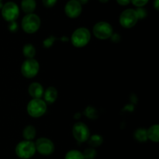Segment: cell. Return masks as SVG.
Here are the masks:
<instances>
[{
	"label": "cell",
	"mask_w": 159,
	"mask_h": 159,
	"mask_svg": "<svg viewBox=\"0 0 159 159\" xmlns=\"http://www.w3.org/2000/svg\"><path fill=\"white\" fill-rule=\"evenodd\" d=\"M35 143L31 140H23L16 147V154L22 159H28L35 154Z\"/></svg>",
	"instance_id": "1"
},
{
	"label": "cell",
	"mask_w": 159,
	"mask_h": 159,
	"mask_svg": "<svg viewBox=\"0 0 159 159\" xmlns=\"http://www.w3.org/2000/svg\"><path fill=\"white\" fill-rule=\"evenodd\" d=\"M110 37H112V40L114 42H118L120 40V35L118 34H112V36Z\"/></svg>",
	"instance_id": "29"
},
{
	"label": "cell",
	"mask_w": 159,
	"mask_h": 159,
	"mask_svg": "<svg viewBox=\"0 0 159 159\" xmlns=\"http://www.w3.org/2000/svg\"><path fill=\"white\" fill-rule=\"evenodd\" d=\"M23 136L26 140H33L36 136V129L33 126H27L23 129Z\"/></svg>",
	"instance_id": "16"
},
{
	"label": "cell",
	"mask_w": 159,
	"mask_h": 159,
	"mask_svg": "<svg viewBox=\"0 0 159 159\" xmlns=\"http://www.w3.org/2000/svg\"><path fill=\"white\" fill-rule=\"evenodd\" d=\"M65 159H85L82 152L76 150L68 151L65 155Z\"/></svg>",
	"instance_id": "20"
},
{
	"label": "cell",
	"mask_w": 159,
	"mask_h": 159,
	"mask_svg": "<svg viewBox=\"0 0 159 159\" xmlns=\"http://www.w3.org/2000/svg\"><path fill=\"white\" fill-rule=\"evenodd\" d=\"M57 91L55 87H49L44 92V101L48 104H52L56 101Z\"/></svg>",
	"instance_id": "13"
},
{
	"label": "cell",
	"mask_w": 159,
	"mask_h": 159,
	"mask_svg": "<svg viewBox=\"0 0 159 159\" xmlns=\"http://www.w3.org/2000/svg\"><path fill=\"white\" fill-rule=\"evenodd\" d=\"M85 114H86L87 116L90 118H96V112L93 108L89 107L88 108L86 109V112H85Z\"/></svg>",
	"instance_id": "23"
},
{
	"label": "cell",
	"mask_w": 159,
	"mask_h": 159,
	"mask_svg": "<svg viewBox=\"0 0 159 159\" xmlns=\"http://www.w3.org/2000/svg\"><path fill=\"white\" fill-rule=\"evenodd\" d=\"M54 39L55 38H54L53 36H51V37L47 38L46 40L43 41V46H44L45 48H49V47H51V45H53V42H54Z\"/></svg>",
	"instance_id": "26"
},
{
	"label": "cell",
	"mask_w": 159,
	"mask_h": 159,
	"mask_svg": "<svg viewBox=\"0 0 159 159\" xmlns=\"http://www.w3.org/2000/svg\"><path fill=\"white\" fill-rule=\"evenodd\" d=\"M99 1L102 3H107L109 0H99Z\"/></svg>",
	"instance_id": "32"
},
{
	"label": "cell",
	"mask_w": 159,
	"mask_h": 159,
	"mask_svg": "<svg viewBox=\"0 0 159 159\" xmlns=\"http://www.w3.org/2000/svg\"><path fill=\"white\" fill-rule=\"evenodd\" d=\"M134 137L138 141L145 142L148 140L147 129L144 128H138L134 132Z\"/></svg>",
	"instance_id": "17"
},
{
	"label": "cell",
	"mask_w": 159,
	"mask_h": 159,
	"mask_svg": "<svg viewBox=\"0 0 159 159\" xmlns=\"http://www.w3.org/2000/svg\"><path fill=\"white\" fill-rule=\"evenodd\" d=\"M89 144L93 147H99L102 143V137L100 135H93L92 137H89Z\"/></svg>",
	"instance_id": "19"
},
{
	"label": "cell",
	"mask_w": 159,
	"mask_h": 159,
	"mask_svg": "<svg viewBox=\"0 0 159 159\" xmlns=\"http://www.w3.org/2000/svg\"><path fill=\"white\" fill-rule=\"evenodd\" d=\"M79 1V2L80 3L81 5H83V4H86L87 2H88L89 0H78Z\"/></svg>",
	"instance_id": "31"
},
{
	"label": "cell",
	"mask_w": 159,
	"mask_h": 159,
	"mask_svg": "<svg viewBox=\"0 0 159 159\" xmlns=\"http://www.w3.org/2000/svg\"><path fill=\"white\" fill-rule=\"evenodd\" d=\"M148 139L152 141L158 143L159 140V126L158 125H153L147 130Z\"/></svg>",
	"instance_id": "15"
},
{
	"label": "cell",
	"mask_w": 159,
	"mask_h": 159,
	"mask_svg": "<svg viewBox=\"0 0 159 159\" xmlns=\"http://www.w3.org/2000/svg\"><path fill=\"white\" fill-rule=\"evenodd\" d=\"M9 29L10 31H16L18 29V25L15 21H12L9 24Z\"/></svg>",
	"instance_id": "27"
},
{
	"label": "cell",
	"mask_w": 159,
	"mask_h": 159,
	"mask_svg": "<svg viewBox=\"0 0 159 159\" xmlns=\"http://www.w3.org/2000/svg\"><path fill=\"white\" fill-rule=\"evenodd\" d=\"M148 1L149 0H130V2H132V4L138 8L144 6L148 2Z\"/></svg>",
	"instance_id": "22"
},
{
	"label": "cell",
	"mask_w": 159,
	"mask_h": 159,
	"mask_svg": "<svg viewBox=\"0 0 159 159\" xmlns=\"http://www.w3.org/2000/svg\"><path fill=\"white\" fill-rule=\"evenodd\" d=\"M91 34L87 28L80 27L74 31L71 35V43L76 48H82L89 42Z\"/></svg>",
	"instance_id": "2"
},
{
	"label": "cell",
	"mask_w": 159,
	"mask_h": 159,
	"mask_svg": "<svg viewBox=\"0 0 159 159\" xmlns=\"http://www.w3.org/2000/svg\"><path fill=\"white\" fill-rule=\"evenodd\" d=\"M28 114L34 118L42 116L47 111V103L40 98H34L27 104Z\"/></svg>",
	"instance_id": "3"
},
{
	"label": "cell",
	"mask_w": 159,
	"mask_h": 159,
	"mask_svg": "<svg viewBox=\"0 0 159 159\" xmlns=\"http://www.w3.org/2000/svg\"><path fill=\"white\" fill-rule=\"evenodd\" d=\"M72 133L75 140L79 142H85L88 140L90 136L88 126L83 123H77L73 126Z\"/></svg>",
	"instance_id": "9"
},
{
	"label": "cell",
	"mask_w": 159,
	"mask_h": 159,
	"mask_svg": "<svg viewBox=\"0 0 159 159\" xmlns=\"http://www.w3.org/2000/svg\"><path fill=\"white\" fill-rule=\"evenodd\" d=\"M116 2L120 6H127L130 2V0H116Z\"/></svg>",
	"instance_id": "28"
},
{
	"label": "cell",
	"mask_w": 159,
	"mask_h": 159,
	"mask_svg": "<svg viewBox=\"0 0 159 159\" xmlns=\"http://www.w3.org/2000/svg\"><path fill=\"white\" fill-rule=\"evenodd\" d=\"M136 12L138 19H143L147 16V12L142 7H139L138 9H136Z\"/></svg>",
	"instance_id": "24"
},
{
	"label": "cell",
	"mask_w": 159,
	"mask_h": 159,
	"mask_svg": "<svg viewBox=\"0 0 159 159\" xmlns=\"http://www.w3.org/2000/svg\"><path fill=\"white\" fill-rule=\"evenodd\" d=\"M23 52L25 57H26L27 59H33L36 54V50L31 44H26L23 47Z\"/></svg>",
	"instance_id": "18"
},
{
	"label": "cell",
	"mask_w": 159,
	"mask_h": 159,
	"mask_svg": "<svg viewBox=\"0 0 159 159\" xmlns=\"http://www.w3.org/2000/svg\"><path fill=\"white\" fill-rule=\"evenodd\" d=\"M154 7L155 8L156 10L159 9V0H155V2H154Z\"/></svg>",
	"instance_id": "30"
},
{
	"label": "cell",
	"mask_w": 159,
	"mask_h": 159,
	"mask_svg": "<svg viewBox=\"0 0 159 159\" xmlns=\"http://www.w3.org/2000/svg\"><path fill=\"white\" fill-rule=\"evenodd\" d=\"M30 95L34 98H40L43 94V88L39 83H32L28 88Z\"/></svg>",
	"instance_id": "12"
},
{
	"label": "cell",
	"mask_w": 159,
	"mask_h": 159,
	"mask_svg": "<svg viewBox=\"0 0 159 159\" xmlns=\"http://www.w3.org/2000/svg\"><path fill=\"white\" fill-rule=\"evenodd\" d=\"M2 1V0H0V2H1Z\"/></svg>",
	"instance_id": "33"
},
{
	"label": "cell",
	"mask_w": 159,
	"mask_h": 159,
	"mask_svg": "<svg viewBox=\"0 0 159 159\" xmlns=\"http://www.w3.org/2000/svg\"><path fill=\"white\" fill-rule=\"evenodd\" d=\"M36 6L37 3L35 0H22L21 2L22 9L27 14L33 13V12L35 10Z\"/></svg>",
	"instance_id": "14"
},
{
	"label": "cell",
	"mask_w": 159,
	"mask_h": 159,
	"mask_svg": "<svg viewBox=\"0 0 159 159\" xmlns=\"http://www.w3.org/2000/svg\"><path fill=\"white\" fill-rule=\"evenodd\" d=\"M20 15L18 6L13 2H8L2 8V16L6 21H15Z\"/></svg>",
	"instance_id": "5"
},
{
	"label": "cell",
	"mask_w": 159,
	"mask_h": 159,
	"mask_svg": "<svg viewBox=\"0 0 159 159\" xmlns=\"http://www.w3.org/2000/svg\"><path fill=\"white\" fill-rule=\"evenodd\" d=\"M57 0H43V4L45 7L51 8L55 6Z\"/></svg>",
	"instance_id": "25"
},
{
	"label": "cell",
	"mask_w": 159,
	"mask_h": 159,
	"mask_svg": "<svg viewBox=\"0 0 159 159\" xmlns=\"http://www.w3.org/2000/svg\"><path fill=\"white\" fill-rule=\"evenodd\" d=\"M39 65L38 62L34 59H28L23 63L21 66V73L25 77H34L38 73Z\"/></svg>",
	"instance_id": "8"
},
{
	"label": "cell",
	"mask_w": 159,
	"mask_h": 159,
	"mask_svg": "<svg viewBox=\"0 0 159 159\" xmlns=\"http://www.w3.org/2000/svg\"><path fill=\"white\" fill-rule=\"evenodd\" d=\"M40 26V19L34 13L26 14L22 20V27L25 32L33 34L37 31Z\"/></svg>",
	"instance_id": "4"
},
{
	"label": "cell",
	"mask_w": 159,
	"mask_h": 159,
	"mask_svg": "<svg viewBox=\"0 0 159 159\" xmlns=\"http://www.w3.org/2000/svg\"><path fill=\"white\" fill-rule=\"evenodd\" d=\"M35 147L36 151L43 155H50L54 151V145L53 142L49 139L44 138V137L37 139Z\"/></svg>",
	"instance_id": "10"
},
{
	"label": "cell",
	"mask_w": 159,
	"mask_h": 159,
	"mask_svg": "<svg viewBox=\"0 0 159 159\" xmlns=\"http://www.w3.org/2000/svg\"><path fill=\"white\" fill-rule=\"evenodd\" d=\"M138 20L136 10L128 9L124 10L120 16V23L125 28H130L134 26Z\"/></svg>",
	"instance_id": "7"
},
{
	"label": "cell",
	"mask_w": 159,
	"mask_h": 159,
	"mask_svg": "<svg viewBox=\"0 0 159 159\" xmlns=\"http://www.w3.org/2000/svg\"><path fill=\"white\" fill-rule=\"evenodd\" d=\"M93 34L99 39H107L113 34V27L107 22H99L93 27Z\"/></svg>",
	"instance_id": "6"
},
{
	"label": "cell",
	"mask_w": 159,
	"mask_h": 159,
	"mask_svg": "<svg viewBox=\"0 0 159 159\" xmlns=\"http://www.w3.org/2000/svg\"><path fill=\"white\" fill-rule=\"evenodd\" d=\"M85 159H94L96 155V151L93 148H87L82 153Z\"/></svg>",
	"instance_id": "21"
},
{
	"label": "cell",
	"mask_w": 159,
	"mask_h": 159,
	"mask_svg": "<svg viewBox=\"0 0 159 159\" xmlns=\"http://www.w3.org/2000/svg\"><path fill=\"white\" fill-rule=\"evenodd\" d=\"M82 5L78 0H70L65 7V14L70 18H76L82 12Z\"/></svg>",
	"instance_id": "11"
}]
</instances>
